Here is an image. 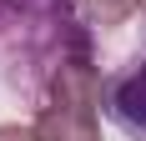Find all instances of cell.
<instances>
[{
  "label": "cell",
  "mask_w": 146,
  "mask_h": 141,
  "mask_svg": "<svg viewBox=\"0 0 146 141\" xmlns=\"http://www.w3.org/2000/svg\"><path fill=\"white\" fill-rule=\"evenodd\" d=\"M0 51L25 70L45 76L71 56H91V35L81 30L71 0H0Z\"/></svg>",
  "instance_id": "1"
},
{
  "label": "cell",
  "mask_w": 146,
  "mask_h": 141,
  "mask_svg": "<svg viewBox=\"0 0 146 141\" xmlns=\"http://www.w3.org/2000/svg\"><path fill=\"white\" fill-rule=\"evenodd\" d=\"M106 111L131 141H146V56L126 61L116 76H106Z\"/></svg>",
  "instance_id": "2"
},
{
  "label": "cell",
  "mask_w": 146,
  "mask_h": 141,
  "mask_svg": "<svg viewBox=\"0 0 146 141\" xmlns=\"http://www.w3.org/2000/svg\"><path fill=\"white\" fill-rule=\"evenodd\" d=\"M30 126H35L40 141H101V121H96V111H86V106L45 101Z\"/></svg>",
  "instance_id": "3"
},
{
  "label": "cell",
  "mask_w": 146,
  "mask_h": 141,
  "mask_svg": "<svg viewBox=\"0 0 146 141\" xmlns=\"http://www.w3.org/2000/svg\"><path fill=\"white\" fill-rule=\"evenodd\" d=\"M76 10L86 15L91 25H126L136 0H76Z\"/></svg>",
  "instance_id": "4"
},
{
  "label": "cell",
  "mask_w": 146,
  "mask_h": 141,
  "mask_svg": "<svg viewBox=\"0 0 146 141\" xmlns=\"http://www.w3.org/2000/svg\"><path fill=\"white\" fill-rule=\"evenodd\" d=\"M0 141H40V136H35V126H20V121H5V126H0Z\"/></svg>",
  "instance_id": "5"
},
{
  "label": "cell",
  "mask_w": 146,
  "mask_h": 141,
  "mask_svg": "<svg viewBox=\"0 0 146 141\" xmlns=\"http://www.w3.org/2000/svg\"><path fill=\"white\" fill-rule=\"evenodd\" d=\"M136 10H141V15H146V0H136Z\"/></svg>",
  "instance_id": "6"
}]
</instances>
